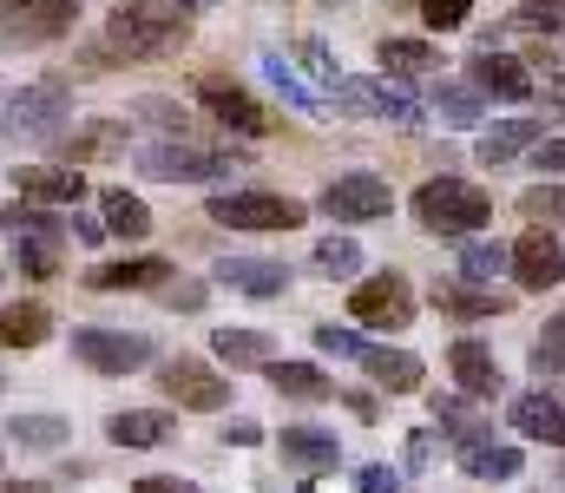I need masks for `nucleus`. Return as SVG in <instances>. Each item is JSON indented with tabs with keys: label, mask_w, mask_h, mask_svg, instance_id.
<instances>
[{
	"label": "nucleus",
	"mask_w": 565,
	"mask_h": 493,
	"mask_svg": "<svg viewBox=\"0 0 565 493\" xmlns=\"http://www.w3.org/2000/svg\"><path fill=\"white\" fill-rule=\"evenodd\" d=\"M13 184H20L26 204H46V211L86 197V178H79L73 164H13Z\"/></svg>",
	"instance_id": "obj_15"
},
{
	"label": "nucleus",
	"mask_w": 565,
	"mask_h": 493,
	"mask_svg": "<svg viewBox=\"0 0 565 493\" xmlns=\"http://www.w3.org/2000/svg\"><path fill=\"white\" fill-rule=\"evenodd\" d=\"M53 335L46 303H0V349H40Z\"/></svg>",
	"instance_id": "obj_24"
},
{
	"label": "nucleus",
	"mask_w": 565,
	"mask_h": 493,
	"mask_svg": "<svg viewBox=\"0 0 565 493\" xmlns=\"http://www.w3.org/2000/svg\"><path fill=\"white\" fill-rule=\"evenodd\" d=\"M73 112V93L66 79H33L20 99H13V119H0V139H53Z\"/></svg>",
	"instance_id": "obj_6"
},
{
	"label": "nucleus",
	"mask_w": 565,
	"mask_h": 493,
	"mask_svg": "<svg viewBox=\"0 0 565 493\" xmlns=\"http://www.w3.org/2000/svg\"><path fill=\"white\" fill-rule=\"evenodd\" d=\"M20 7H33V0H0V26H7V20H13Z\"/></svg>",
	"instance_id": "obj_47"
},
{
	"label": "nucleus",
	"mask_w": 565,
	"mask_h": 493,
	"mask_svg": "<svg viewBox=\"0 0 565 493\" xmlns=\"http://www.w3.org/2000/svg\"><path fill=\"white\" fill-rule=\"evenodd\" d=\"M158 388H164L178 408H198V415H217V408L231 401V375H217V368L198 362V355H171L164 375H158Z\"/></svg>",
	"instance_id": "obj_9"
},
{
	"label": "nucleus",
	"mask_w": 565,
	"mask_h": 493,
	"mask_svg": "<svg viewBox=\"0 0 565 493\" xmlns=\"http://www.w3.org/2000/svg\"><path fill=\"white\" fill-rule=\"evenodd\" d=\"M533 164H540L546 178H565V139H540V152H533Z\"/></svg>",
	"instance_id": "obj_41"
},
{
	"label": "nucleus",
	"mask_w": 565,
	"mask_h": 493,
	"mask_svg": "<svg viewBox=\"0 0 565 493\" xmlns=\"http://www.w3.org/2000/svg\"><path fill=\"white\" fill-rule=\"evenodd\" d=\"M296 53H302V66H309L322 86H335V60H329V46H322V40H302Z\"/></svg>",
	"instance_id": "obj_40"
},
{
	"label": "nucleus",
	"mask_w": 565,
	"mask_h": 493,
	"mask_svg": "<svg viewBox=\"0 0 565 493\" xmlns=\"http://www.w3.org/2000/svg\"><path fill=\"white\" fill-rule=\"evenodd\" d=\"M171 264L164 257H126V264H106V270H86L93 290H164Z\"/></svg>",
	"instance_id": "obj_19"
},
{
	"label": "nucleus",
	"mask_w": 565,
	"mask_h": 493,
	"mask_svg": "<svg viewBox=\"0 0 565 493\" xmlns=\"http://www.w3.org/2000/svg\"><path fill=\"white\" fill-rule=\"evenodd\" d=\"M349 317H355L362 329H408V323H415V290H408V277L382 270V277L355 283V297H349Z\"/></svg>",
	"instance_id": "obj_10"
},
{
	"label": "nucleus",
	"mask_w": 565,
	"mask_h": 493,
	"mask_svg": "<svg viewBox=\"0 0 565 493\" xmlns=\"http://www.w3.org/2000/svg\"><path fill=\"white\" fill-rule=\"evenodd\" d=\"M375 60H382V73H388V79H427V73L440 66V53H434L427 40H382V53H375Z\"/></svg>",
	"instance_id": "obj_29"
},
{
	"label": "nucleus",
	"mask_w": 565,
	"mask_h": 493,
	"mask_svg": "<svg viewBox=\"0 0 565 493\" xmlns=\"http://www.w3.org/2000/svg\"><path fill=\"white\" fill-rule=\"evenodd\" d=\"M316 349H322V355H355V362L369 355V342H362L355 329H335V323H322V329H316Z\"/></svg>",
	"instance_id": "obj_39"
},
{
	"label": "nucleus",
	"mask_w": 565,
	"mask_h": 493,
	"mask_svg": "<svg viewBox=\"0 0 565 493\" xmlns=\"http://www.w3.org/2000/svg\"><path fill=\"white\" fill-rule=\"evenodd\" d=\"M447 375H454V388L473 395V401H493V395H500V362H493V349H487L480 335H460V342L447 349Z\"/></svg>",
	"instance_id": "obj_13"
},
{
	"label": "nucleus",
	"mask_w": 565,
	"mask_h": 493,
	"mask_svg": "<svg viewBox=\"0 0 565 493\" xmlns=\"http://www.w3.org/2000/svg\"><path fill=\"white\" fill-rule=\"evenodd\" d=\"M0 224H7V244H13V264H20V277H33V283L60 277L66 224H60L46 204H26V197H13V204L0 211Z\"/></svg>",
	"instance_id": "obj_3"
},
{
	"label": "nucleus",
	"mask_w": 565,
	"mask_h": 493,
	"mask_svg": "<svg viewBox=\"0 0 565 493\" xmlns=\"http://www.w3.org/2000/svg\"><path fill=\"white\" fill-rule=\"evenodd\" d=\"M0 493H53L46 481H0Z\"/></svg>",
	"instance_id": "obj_46"
},
{
	"label": "nucleus",
	"mask_w": 565,
	"mask_h": 493,
	"mask_svg": "<svg viewBox=\"0 0 565 493\" xmlns=\"http://www.w3.org/2000/svg\"><path fill=\"white\" fill-rule=\"evenodd\" d=\"M139 171L158 184H217V178H237L244 152L231 146H198V139H151L139 152Z\"/></svg>",
	"instance_id": "obj_4"
},
{
	"label": "nucleus",
	"mask_w": 565,
	"mask_h": 493,
	"mask_svg": "<svg viewBox=\"0 0 565 493\" xmlns=\"http://www.w3.org/2000/svg\"><path fill=\"white\" fill-rule=\"evenodd\" d=\"M224 441H237V448H257V441H264V428H257V421H231V428H224Z\"/></svg>",
	"instance_id": "obj_43"
},
{
	"label": "nucleus",
	"mask_w": 565,
	"mask_h": 493,
	"mask_svg": "<svg viewBox=\"0 0 565 493\" xmlns=\"http://www.w3.org/2000/svg\"><path fill=\"white\" fill-rule=\"evenodd\" d=\"M99 211H106V231L113 237H126V244H139L145 231H151V211H145V197L139 191H99Z\"/></svg>",
	"instance_id": "obj_27"
},
{
	"label": "nucleus",
	"mask_w": 565,
	"mask_h": 493,
	"mask_svg": "<svg viewBox=\"0 0 565 493\" xmlns=\"http://www.w3.org/2000/svg\"><path fill=\"white\" fill-rule=\"evenodd\" d=\"M434 112H440L447 126H473V119H480V93H467V86H440Z\"/></svg>",
	"instance_id": "obj_38"
},
{
	"label": "nucleus",
	"mask_w": 565,
	"mask_h": 493,
	"mask_svg": "<svg viewBox=\"0 0 565 493\" xmlns=\"http://www.w3.org/2000/svg\"><path fill=\"white\" fill-rule=\"evenodd\" d=\"M73 355L93 375H139L145 362H151V342L126 335V329H73Z\"/></svg>",
	"instance_id": "obj_11"
},
{
	"label": "nucleus",
	"mask_w": 565,
	"mask_h": 493,
	"mask_svg": "<svg viewBox=\"0 0 565 493\" xmlns=\"http://www.w3.org/2000/svg\"><path fill=\"white\" fill-rule=\"evenodd\" d=\"M513 428H520L526 441L565 448V401L559 395H520V401H513Z\"/></svg>",
	"instance_id": "obj_18"
},
{
	"label": "nucleus",
	"mask_w": 565,
	"mask_h": 493,
	"mask_svg": "<svg viewBox=\"0 0 565 493\" xmlns=\"http://www.w3.org/2000/svg\"><path fill=\"white\" fill-rule=\"evenodd\" d=\"M434 303L447 310V317H507L513 310V297L507 290H493V283H434Z\"/></svg>",
	"instance_id": "obj_17"
},
{
	"label": "nucleus",
	"mask_w": 565,
	"mask_h": 493,
	"mask_svg": "<svg viewBox=\"0 0 565 493\" xmlns=\"http://www.w3.org/2000/svg\"><path fill=\"white\" fill-rule=\"evenodd\" d=\"M7 428H13L20 448H66V421H60V415H20V421H7Z\"/></svg>",
	"instance_id": "obj_34"
},
{
	"label": "nucleus",
	"mask_w": 565,
	"mask_h": 493,
	"mask_svg": "<svg viewBox=\"0 0 565 493\" xmlns=\"http://www.w3.org/2000/svg\"><path fill=\"white\" fill-rule=\"evenodd\" d=\"M217 283H231L244 297H282L289 270L282 264H264V257H231V264H217Z\"/></svg>",
	"instance_id": "obj_22"
},
{
	"label": "nucleus",
	"mask_w": 565,
	"mask_h": 493,
	"mask_svg": "<svg viewBox=\"0 0 565 493\" xmlns=\"http://www.w3.org/2000/svg\"><path fill=\"white\" fill-rule=\"evenodd\" d=\"M460 468H467L473 481H513V474H520V448H493V441H480V448L460 454Z\"/></svg>",
	"instance_id": "obj_32"
},
{
	"label": "nucleus",
	"mask_w": 565,
	"mask_h": 493,
	"mask_svg": "<svg viewBox=\"0 0 565 493\" xmlns=\"http://www.w3.org/2000/svg\"><path fill=\"white\" fill-rule=\"evenodd\" d=\"M309 211L282 191H217L211 197V224L224 231H296Z\"/></svg>",
	"instance_id": "obj_5"
},
{
	"label": "nucleus",
	"mask_w": 565,
	"mask_h": 493,
	"mask_svg": "<svg viewBox=\"0 0 565 493\" xmlns=\"http://www.w3.org/2000/svg\"><path fill=\"white\" fill-rule=\"evenodd\" d=\"M198 106H204L217 126L244 132V139H264V132H270V112L257 106V93L237 86V79H224V73H204V79H198Z\"/></svg>",
	"instance_id": "obj_8"
},
{
	"label": "nucleus",
	"mask_w": 565,
	"mask_h": 493,
	"mask_svg": "<svg viewBox=\"0 0 565 493\" xmlns=\"http://www.w3.org/2000/svg\"><path fill=\"white\" fill-rule=\"evenodd\" d=\"M0 277H7V270H0Z\"/></svg>",
	"instance_id": "obj_49"
},
{
	"label": "nucleus",
	"mask_w": 565,
	"mask_h": 493,
	"mask_svg": "<svg viewBox=\"0 0 565 493\" xmlns=\"http://www.w3.org/2000/svg\"><path fill=\"white\" fill-rule=\"evenodd\" d=\"M184 7H191V13H198V7H217V0H184Z\"/></svg>",
	"instance_id": "obj_48"
},
{
	"label": "nucleus",
	"mask_w": 565,
	"mask_h": 493,
	"mask_svg": "<svg viewBox=\"0 0 565 493\" xmlns=\"http://www.w3.org/2000/svg\"><path fill=\"white\" fill-rule=\"evenodd\" d=\"M139 493H198V487H184V481H171V474H145Z\"/></svg>",
	"instance_id": "obj_44"
},
{
	"label": "nucleus",
	"mask_w": 565,
	"mask_h": 493,
	"mask_svg": "<svg viewBox=\"0 0 565 493\" xmlns=\"http://www.w3.org/2000/svg\"><path fill=\"white\" fill-rule=\"evenodd\" d=\"M316 270L322 277H355L362 270V244L355 237H322L316 244Z\"/></svg>",
	"instance_id": "obj_33"
},
{
	"label": "nucleus",
	"mask_w": 565,
	"mask_h": 493,
	"mask_svg": "<svg viewBox=\"0 0 565 493\" xmlns=\"http://www.w3.org/2000/svg\"><path fill=\"white\" fill-rule=\"evenodd\" d=\"M513 283H520V290H559L565 283V244L553 231L533 224V231L513 244Z\"/></svg>",
	"instance_id": "obj_12"
},
{
	"label": "nucleus",
	"mask_w": 565,
	"mask_h": 493,
	"mask_svg": "<svg viewBox=\"0 0 565 493\" xmlns=\"http://www.w3.org/2000/svg\"><path fill=\"white\" fill-rule=\"evenodd\" d=\"M395 487H402L395 468H362V493H395Z\"/></svg>",
	"instance_id": "obj_42"
},
{
	"label": "nucleus",
	"mask_w": 565,
	"mask_h": 493,
	"mask_svg": "<svg viewBox=\"0 0 565 493\" xmlns=\"http://www.w3.org/2000/svg\"><path fill=\"white\" fill-rule=\"evenodd\" d=\"M171 428H178V421H171L164 408H126V415H113V421H106V435H113L119 448H164V441H171Z\"/></svg>",
	"instance_id": "obj_21"
},
{
	"label": "nucleus",
	"mask_w": 565,
	"mask_h": 493,
	"mask_svg": "<svg viewBox=\"0 0 565 493\" xmlns=\"http://www.w3.org/2000/svg\"><path fill=\"white\" fill-rule=\"evenodd\" d=\"M487 217H493V197L467 178H427L415 191V224L434 237H480Z\"/></svg>",
	"instance_id": "obj_2"
},
{
	"label": "nucleus",
	"mask_w": 565,
	"mask_h": 493,
	"mask_svg": "<svg viewBox=\"0 0 565 493\" xmlns=\"http://www.w3.org/2000/svg\"><path fill=\"white\" fill-rule=\"evenodd\" d=\"M73 26H79V0H33V7H20V13L0 26V40L46 46V40H60V33H73Z\"/></svg>",
	"instance_id": "obj_14"
},
{
	"label": "nucleus",
	"mask_w": 565,
	"mask_h": 493,
	"mask_svg": "<svg viewBox=\"0 0 565 493\" xmlns=\"http://www.w3.org/2000/svg\"><path fill=\"white\" fill-rule=\"evenodd\" d=\"M322 211H329L335 224H375V217L395 211V191H388V178H375V171H342V178H329Z\"/></svg>",
	"instance_id": "obj_7"
},
{
	"label": "nucleus",
	"mask_w": 565,
	"mask_h": 493,
	"mask_svg": "<svg viewBox=\"0 0 565 493\" xmlns=\"http://www.w3.org/2000/svg\"><path fill=\"white\" fill-rule=\"evenodd\" d=\"M113 152H126V126H106V119H93V126H79L73 139H66V159L60 164H99V159H113Z\"/></svg>",
	"instance_id": "obj_26"
},
{
	"label": "nucleus",
	"mask_w": 565,
	"mask_h": 493,
	"mask_svg": "<svg viewBox=\"0 0 565 493\" xmlns=\"http://www.w3.org/2000/svg\"><path fill=\"white\" fill-rule=\"evenodd\" d=\"M540 139H546V119H507V126L480 132V159H487V164H507V159H520V152H533Z\"/></svg>",
	"instance_id": "obj_25"
},
{
	"label": "nucleus",
	"mask_w": 565,
	"mask_h": 493,
	"mask_svg": "<svg viewBox=\"0 0 565 493\" xmlns=\"http://www.w3.org/2000/svg\"><path fill=\"white\" fill-rule=\"evenodd\" d=\"M533 368H540V375H565V317H553L546 335L533 342Z\"/></svg>",
	"instance_id": "obj_37"
},
{
	"label": "nucleus",
	"mask_w": 565,
	"mask_h": 493,
	"mask_svg": "<svg viewBox=\"0 0 565 493\" xmlns=\"http://www.w3.org/2000/svg\"><path fill=\"white\" fill-rule=\"evenodd\" d=\"M467 79H473V93H493V99H533V73L513 53H480L467 66Z\"/></svg>",
	"instance_id": "obj_16"
},
{
	"label": "nucleus",
	"mask_w": 565,
	"mask_h": 493,
	"mask_svg": "<svg viewBox=\"0 0 565 493\" xmlns=\"http://www.w3.org/2000/svg\"><path fill=\"white\" fill-rule=\"evenodd\" d=\"M422 20L427 33H460L473 20V0H422Z\"/></svg>",
	"instance_id": "obj_36"
},
{
	"label": "nucleus",
	"mask_w": 565,
	"mask_h": 493,
	"mask_svg": "<svg viewBox=\"0 0 565 493\" xmlns=\"http://www.w3.org/2000/svg\"><path fill=\"white\" fill-rule=\"evenodd\" d=\"M520 217H540V231H546V224H559V217H565V184H559V178L533 184V191L520 197Z\"/></svg>",
	"instance_id": "obj_35"
},
{
	"label": "nucleus",
	"mask_w": 565,
	"mask_h": 493,
	"mask_svg": "<svg viewBox=\"0 0 565 493\" xmlns=\"http://www.w3.org/2000/svg\"><path fill=\"white\" fill-rule=\"evenodd\" d=\"M164 297H171L178 310H198V303H204V283H178V290H164Z\"/></svg>",
	"instance_id": "obj_45"
},
{
	"label": "nucleus",
	"mask_w": 565,
	"mask_h": 493,
	"mask_svg": "<svg viewBox=\"0 0 565 493\" xmlns=\"http://www.w3.org/2000/svg\"><path fill=\"white\" fill-rule=\"evenodd\" d=\"M362 368H369L375 388H388V395H415V388H422V355H408V349H369Z\"/></svg>",
	"instance_id": "obj_23"
},
{
	"label": "nucleus",
	"mask_w": 565,
	"mask_h": 493,
	"mask_svg": "<svg viewBox=\"0 0 565 493\" xmlns=\"http://www.w3.org/2000/svg\"><path fill=\"white\" fill-rule=\"evenodd\" d=\"M217 355H224L231 368H250V362H270L277 342H270L264 329H217Z\"/></svg>",
	"instance_id": "obj_31"
},
{
	"label": "nucleus",
	"mask_w": 565,
	"mask_h": 493,
	"mask_svg": "<svg viewBox=\"0 0 565 493\" xmlns=\"http://www.w3.org/2000/svg\"><path fill=\"white\" fill-rule=\"evenodd\" d=\"M270 382H277V395H289V401H329L335 395V382L316 362H270Z\"/></svg>",
	"instance_id": "obj_28"
},
{
	"label": "nucleus",
	"mask_w": 565,
	"mask_h": 493,
	"mask_svg": "<svg viewBox=\"0 0 565 493\" xmlns=\"http://www.w3.org/2000/svg\"><path fill=\"white\" fill-rule=\"evenodd\" d=\"M191 33V7L184 0H132L106 20V46L99 60H158L171 46H184Z\"/></svg>",
	"instance_id": "obj_1"
},
{
	"label": "nucleus",
	"mask_w": 565,
	"mask_h": 493,
	"mask_svg": "<svg viewBox=\"0 0 565 493\" xmlns=\"http://www.w3.org/2000/svg\"><path fill=\"white\" fill-rule=\"evenodd\" d=\"M500 270H513V244H487V237H473V244L460 250V277H467V283H493Z\"/></svg>",
	"instance_id": "obj_30"
},
{
	"label": "nucleus",
	"mask_w": 565,
	"mask_h": 493,
	"mask_svg": "<svg viewBox=\"0 0 565 493\" xmlns=\"http://www.w3.org/2000/svg\"><path fill=\"white\" fill-rule=\"evenodd\" d=\"M282 461L322 474V468L342 461V441H335V428H282Z\"/></svg>",
	"instance_id": "obj_20"
}]
</instances>
